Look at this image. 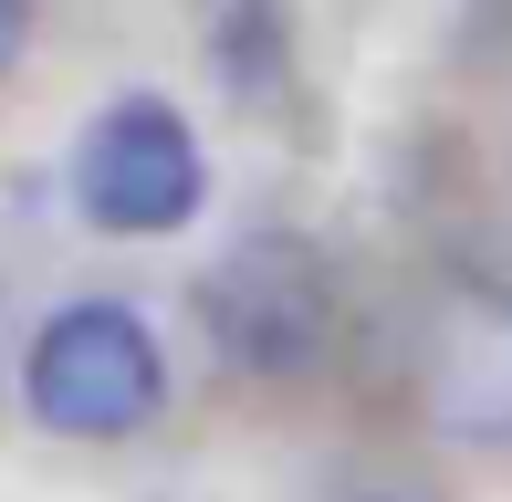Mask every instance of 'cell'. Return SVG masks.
I'll return each mask as SVG.
<instances>
[{"mask_svg": "<svg viewBox=\"0 0 512 502\" xmlns=\"http://www.w3.org/2000/svg\"><path fill=\"white\" fill-rule=\"evenodd\" d=\"M21 387H32V419L63 429V440H126L168 398V356H157L136 304H63L32 335Z\"/></svg>", "mask_w": 512, "mask_h": 502, "instance_id": "cell-1", "label": "cell"}, {"mask_svg": "<svg viewBox=\"0 0 512 502\" xmlns=\"http://www.w3.org/2000/svg\"><path fill=\"white\" fill-rule=\"evenodd\" d=\"M199 199H209V168H199V136H189L178 105L126 95V105H105V116L84 126V147H74V210L95 220V231L157 241V231H178Z\"/></svg>", "mask_w": 512, "mask_h": 502, "instance_id": "cell-2", "label": "cell"}, {"mask_svg": "<svg viewBox=\"0 0 512 502\" xmlns=\"http://www.w3.org/2000/svg\"><path fill=\"white\" fill-rule=\"evenodd\" d=\"M209 335L230 367L251 377H293L324 346V272L304 241H241L209 272Z\"/></svg>", "mask_w": 512, "mask_h": 502, "instance_id": "cell-3", "label": "cell"}, {"mask_svg": "<svg viewBox=\"0 0 512 502\" xmlns=\"http://www.w3.org/2000/svg\"><path fill=\"white\" fill-rule=\"evenodd\" d=\"M21 42H32V0H0V74L21 63Z\"/></svg>", "mask_w": 512, "mask_h": 502, "instance_id": "cell-5", "label": "cell"}, {"mask_svg": "<svg viewBox=\"0 0 512 502\" xmlns=\"http://www.w3.org/2000/svg\"><path fill=\"white\" fill-rule=\"evenodd\" d=\"M429 419L450 440H512V293L502 283H450L429 314Z\"/></svg>", "mask_w": 512, "mask_h": 502, "instance_id": "cell-4", "label": "cell"}]
</instances>
